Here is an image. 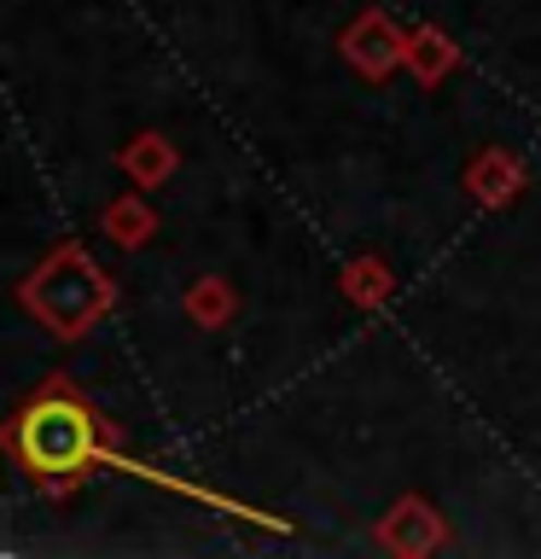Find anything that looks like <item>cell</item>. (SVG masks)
Returning a JSON list of instances; mask_svg holds the SVG:
<instances>
[{
  "instance_id": "obj_1",
  "label": "cell",
  "mask_w": 541,
  "mask_h": 559,
  "mask_svg": "<svg viewBox=\"0 0 541 559\" xmlns=\"http://www.w3.org/2000/svg\"><path fill=\"white\" fill-rule=\"evenodd\" d=\"M12 449L35 478H76L87 461H99V426L76 396L47 391L17 414Z\"/></svg>"
},
{
  "instance_id": "obj_2",
  "label": "cell",
  "mask_w": 541,
  "mask_h": 559,
  "mask_svg": "<svg viewBox=\"0 0 541 559\" xmlns=\"http://www.w3.org/2000/svg\"><path fill=\"white\" fill-rule=\"evenodd\" d=\"M29 309L41 314L47 326H59V332H76V326H87L99 314V304H105V286H99V274L87 269V262L76 257V251H64V257H52L41 274L29 280Z\"/></svg>"
}]
</instances>
